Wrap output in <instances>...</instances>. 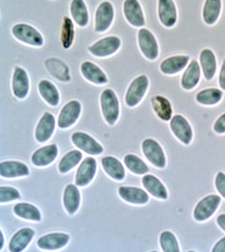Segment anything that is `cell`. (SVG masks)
Listing matches in <instances>:
<instances>
[{"label": "cell", "mask_w": 225, "mask_h": 252, "mask_svg": "<svg viewBox=\"0 0 225 252\" xmlns=\"http://www.w3.org/2000/svg\"><path fill=\"white\" fill-rule=\"evenodd\" d=\"M11 33L16 40L26 45L35 47L43 46L44 38L42 34L35 27L28 24H15L12 27Z\"/></svg>", "instance_id": "1"}, {"label": "cell", "mask_w": 225, "mask_h": 252, "mask_svg": "<svg viewBox=\"0 0 225 252\" xmlns=\"http://www.w3.org/2000/svg\"><path fill=\"white\" fill-rule=\"evenodd\" d=\"M101 106L105 120L109 125H114L119 117V101L112 89H105L101 95Z\"/></svg>", "instance_id": "2"}, {"label": "cell", "mask_w": 225, "mask_h": 252, "mask_svg": "<svg viewBox=\"0 0 225 252\" xmlns=\"http://www.w3.org/2000/svg\"><path fill=\"white\" fill-rule=\"evenodd\" d=\"M121 40L116 35H109L101 38L88 47L90 54L96 58H107L118 52Z\"/></svg>", "instance_id": "3"}, {"label": "cell", "mask_w": 225, "mask_h": 252, "mask_svg": "<svg viewBox=\"0 0 225 252\" xmlns=\"http://www.w3.org/2000/svg\"><path fill=\"white\" fill-rule=\"evenodd\" d=\"M115 17V10L110 1L105 0L99 4L95 14V31L103 33L110 29Z\"/></svg>", "instance_id": "4"}, {"label": "cell", "mask_w": 225, "mask_h": 252, "mask_svg": "<svg viewBox=\"0 0 225 252\" xmlns=\"http://www.w3.org/2000/svg\"><path fill=\"white\" fill-rule=\"evenodd\" d=\"M138 44L143 55L148 60L153 61L159 57V44L150 30L141 28L138 33Z\"/></svg>", "instance_id": "5"}, {"label": "cell", "mask_w": 225, "mask_h": 252, "mask_svg": "<svg viewBox=\"0 0 225 252\" xmlns=\"http://www.w3.org/2000/svg\"><path fill=\"white\" fill-rule=\"evenodd\" d=\"M149 84L150 82L146 75H140L133 79L125 96V101L127 106L134 107L140 103L147 92Z\"/></svg>", "instance_id": "6"}, {"label": "cell", "mask_w": 225, "mask_h": 252, "mask_svg": "<svg viewBox=\"0 0 225 252\" xmlns=\"http://www.w3.org/2000/svg\"><path fill=\"white\" fill-rule=\"evenodd\" d=\"M123 15L131 26L140 28L145 26V17L139 0H124Z\"/></svg>", "instance_id": "7"}, {"label": "cell", "mask_w": 225, "mask_h": 252, "mask_svg": "<svg viewBox=\"0 0 225 252\" xmlns=\"http://www.w3.org/2000/svg\"><path fill=\"white\" fill-rule=\"evenodd\" d=\"M142 150L145 158L150 160L153 166L159 168H164L166 163L165 153L162 150L161 146L157 141L153 139H146L143 141Z\"/></svg>", "instance_id": "8"}, {"label": "cell", "mask_w": 225, "mask_h": 252, "mask_svg": "<svg viewBox=\"0 0 225 252\" xmlns=\"http://www.w3.org/2000/svg\"><path fill=\"white\" fill-rule=\"evenodd\" d=\"M221 202L218 195H209L197 204L194 209V218L197 221H204L210 218L216 211Z\"/></svg>", "instance_id": "9"}, {"label": "cell", "mask_w": 225, "mask_h": 252, "mask_svg": "<svg viewBox=\"0 0 225 252\" xmlns=\"http://www.w3.org/2000/svg\"><path fill=\"white\" fill-rule=\"evenodd\" d=\"M80 112L81 104L78 101L72 100L66 103L58 116V127L61 129L70 128L77 121Z\"/></svg>", "instance_id": "10"}, {"label": "cell", "mask_w": 225, "mask_h": 252, "mask_svg": "<svg viewBox=\"0 0 225 252\" xmlns=\"http://www.w3.org/2000/svg\"><path fill=\"white\" fill-rule=\"evenodd\" d=\"M71 139L75 146L88 154L100 155L103 152V147L86 133L75 132L73 134Z\"/></svg>", "instance_id": "11"}, {"label": "cell", "mask_w": 225, "mask_h": 252, "mask_svg": "<svg viewBox=\"0 0 225 252\" xmlns=\"http://www.w3.org/2000/svg\"><path fill=\"white\" fill-rule=\"evenodd\" d=\"M30 82L28 74L25 69L15 66L12 77V91L15 97L22 99L29 93Z\"/></svg>", "instance_id": "12"}, {"label": "cell", "mask_w": 225, "mask_h": 252, "mask_svg": "<svg viewBox=\"0 0 225 252\" xmlns=\"http://www.w3.org/2000/svg\"><path fill=\"white\" fill-rule=\"evenodd\" d=\"M158 17L166 28H171L177 21V9L173 0H158Z\"/></svg>", "instance_id": "13"}, {"label": "cell", "mask_w": 225, "mask_h": 252, "mask_svg": "<svg viewBox=\"0 0 225 252\" xmlns=\"http://www.w3.org/2000/svg\"><path fill=\"white\" fill-rule=\"evenodd\" d=\"M97 168L96 160L93 158H86L78 167L75 176V184L77 186H86L95 177Z\"/></svg>", "instance_id": "14"}, {"label": "cell", "mask_w": 225, "mask_h": 252, "mask_svg": "<svg viewBox=\"0 0 225 252\" xmlns=\"http://www.w3.org/2000/svg\"><path fill=\"white\" fill-rule=\"evenodd\" d=\"M170 128L174 135L182 141L188 145L192 139V130L188 121L182 115H175L170 121Z\"/></svg>", "instance_id": "15"}, {"label": "cell", "mask_w": 225, "mask_h": 252, "mask_svg": "<svg viewBox=\"0 0 225 252\" xmlns=\"http://www.w3.org/2000/svg\"><path fill=\"white\" fill-rule=\"evenodd\" d=\"M55 118L48 112H46L40 118L36 129V139L38 142L48 141L55 129Z\"/></svg>", "instance_id": "16"}, {"label": "cell", "mask_w": 225, "mask_h": 252, "mask_svg": "<svg viewBox=\"0 0 225 252\" xmlns=\"http://www.w3.org/2000/svg\"><path fill=\"white\" fill-rule=\"evenodd\" d=\"M70 241V235L64 233H52L39 238L38 246L39 248L47 251L58 250L65 247Z\"/></svg>", "instance_id": "17"}, {"label": "cell", "mask_w": 225, "mask_h": 252, "mask_svg": "<svg viewBox=\"0 0 225 252\" xmlns=\"http://www.w3.org/2000/svg\"><path fill=\"white\" fill-rule=\"evenodd\" d=\"M80 71L84 78L90 83L102 85L108 82L105 72L96 64L90 61H85L81 64Z\"/></svg>", "instance_id": "18"}, {"label": "cell", "mask_w": 225, "mask_h": 252, "mask_svg": "<svg viewBox=\"0 0 225 252\" xmlns=\"http://www.w3.org/2000/svg\"><path fill=\"white\" fill-rule=\"evenodd\" d=\"M29 168L26 164L16 161L9 160L3 161L0 164V175L6 178H19L29 175Z\"/></svg>", "instance_id": "19"}, {"label": "cell", "mask_w": 225, "mask_h": 252, "mask_svg": "<svg viewBox=\"0 0 225 252\" xmlns=\"http://www.w3.org/2000/svg\"><path fill=\"white\" fill-rule=\"evenodd\" d=\"M189 62V57L185 55H177L166 58L160 63L159 69L164 74L173 75L185 68Z\"/></svg>", "instance_id": "20"}, {"label": "cell", "mask_w": 225, "mask_h": 252, "mask_svg": "<svg viewBox=\"0 0 225 252\" xmlns=\"http://www.w3.org/2000/svg\"><path fill=\"white\" fill-rule=\"evenodd\" d=\"M58 146L55 144L41 147L32 157V162L37 166H45L52 163L58 156Z\"/></svg>", "instance_id": "21"}, {"label": "cell", "mask_w": 225, "mask_h": 252, "mask_svg": "<svg viewBox=\"0 0 225 252\" xmlns=\"http://www.w3.org/2000/svg\"><path fill=\"white\" fill-rule=\"evenodd\" d=\"M70 10L71 17L77 26L82 28L88 26L90 15L84 0H72Z\"/></svg>", "instance_id": "22"}, {"label": "cell", "mask_w": 225, "mask_h": 252, "mask_svg": "<svg viewBox=\"0 0 225 252\" xmlns=\"http://www.w3.org/2000/svg\"><path fill=\"white\" fill-rule=\"evenodd\" d=\"M118 193L122 199L133 204H145L149 201V195L145 190L133 187H120Z\"/></svg>", "instance_id": "23"}, {"label": "cell", "mask_w": 225, "mask_h": 252, "mask_svg": "<svg viewBox=\"0 0 225 252\" xmlns=\"http://www.w3.org/2000/svg\"><path fill=\"white\" fill-rule=\"evenodd\" d=\"M34 230L30 228H23L15 233L9 242V249L11 252H22L29 245L34 236Z\"/></svg>", "instance_id": "24"}, {"label": "cell", "mask_w": 225, "mask_h": 252, "mask_svg": "<svg viewBox=\"0 0 225 252\" xmlns=\"http://www.w3.org/2000/svg\"><path fill=\"white\" fill-rule=\"evenodd\" d=\"M200 77H201V68H200L199 63L196 60H192L188 66L184 74L182 75V88L187 90L194 89L199 83Z\"/></svg>", "instance_id": "25"}, {"label": "cell", "mask_w": 225, "mask_h": 252, "mask_svg": "<svg viewBox=\"0 0 225 252\" xmlns=\"http://www.w3.org/2000/svg\"><path fill=\"white\" fill-rule=\"evenodd\" d=\"M200 64L207 80H211L216 73L217 61L214 52L210 49L202 50L200 54Z\"/></svg>", "instance_id": "26"}, {"label": "cell", "mask_w": 225, "mask_h": 252, "mask_svg": "<svg viewBox=\"0 0 225 252\" xmlns=\"http://www.w3.org/2000/svg\"><path fill=\"white\" fill-rule=\"evenodd\" d=\"M142 183L145 189H147L148 192L153 195V197L160 199H166L168 198L166 189L159 178L153 175H145L142 179Z\"/></svg>", "instance_id": "27"}, {"label": "cell", "mask_w": 225, "mask_h": 252, "mask_svg": "<svg viewBox=\"0 0 225 252\" xmlns=\"http://www.w3.org/2000/svg\"><path fill=\"white\" fill-rule=\"evenodd\" d=\"M64 204L67 212L74 215L80 204V193L77 187L70 184L65 188L64 192Z\"/></svg>", "instance_id": "28"}, {"label": "cell", "mask_w": 225, "mask_h": 252, "mask_svg": "<svg viewBox=\"0 0 225 252\" xmlns=\"http://www.w3.org/2000/svg\"><path fill=\"white\" fill-rule=\"evenodd\" d=\"M222 9L221 0H206L202 9V19L207 25L212 26L220 18Z\"/></svg>", "instance_id": "29"}, {"label": "cell", "mask_w": 225, "mask_h": 252, "mask_svg": "<svg viewBox=\"0 0 225 252\" xmlns=\"http://www.w3.org/2000/svg\"><path fill=\"white\" fill-rule=\"evenodd\" d=\"M101 164L105 172L113 179L121 181L125 178L124 167L118 159L113 157H106L102 158Z\"/></svg>", "instance_id": "30"}, {"label": "cell", "mask_w": 225, "mask_h": 252, "mask_svg": "<svg viewBox=\"0 0 225 252\" xmlns=\"http://www.w3.org/2000/svg\"><path fill=\"white\" fill-rule=\"evenodd\" d=\"M38 90L40 96L43 97L46 103H49L52 106L58 105L60 100V96L53 83L48 80H41L38 84Z\"/></svg>", "instance_id": "31"}, {"label": "cell", "mask_w": 225, "mask_h": 252, "mask_svg": "<svg viewBox=\"0 0 225 252\" xmlns=\"http://www.w3.org/2000/svg\"><path fill=\"white\" fill-rule=\"evenodd\" d=\"M75 37V29L74 20L70 17L65 16L63 20L61 27L60 40L61 45L65 50L70 49L73 46Z\"/></svg>", "instance_id": "32"}, {"label": "cell", "mask_w": 225, "mask_h": 252, "mask_svg": "<svg viewBox=\"0 0 225 252\" xmlns=\"http://www.w3.org/2000/svg\"><path fill=\"white\" fill-rule=\"evenodd\" d=\"M151 103H152L153 110L159 118L163 121H170L172 115V109H171L170 101L168 100L167 98L158 95L152 97Z\"/></svg>", "instance_id": "33"}, {"label": "cell", "mask_w": 225, "mask_h": 252, "mask_svg": "<svg viewBox=\"0 0 225 252\" xmlns=\"http://www.w3.org/2000/svg\"><path fill=\"white\" fill-rule=\"evenodd\" d=\"M14 212L17 216L25 220L32 221H40L41 220V215L39 209L31 204L20 203L15 204V206L14 207Z\"/></svg>", "instance_id": "34"}, {"label": "cell", "mask_w": 225, "mask_h": 252, "mask_svg": "<svg viewBox=\"0 0 225 252\" xmlns=\"http://www.w3.org/2000/svg\"><path fill=\"white\" fill-rule=\"evenodd\" d=\"M82 159V153L79 151L74 150L68 152L64 158L61 159L58 164V170L61 173H66L77 166Z\"/></svg>", "instance_id": "35"}, {"label": "cell", "mask_w": 225, "mask_h": 252, "mask_svg": "<svg viewBox=\"0 0 225 252\" xmlns=\"http://www.w3.org/2000/svg\"><path fill=\"white\" fill-rule=\"evenodd\" d=\"M222 96V91L220 89H204L196 94V101L204 105H214L221 100Z\"/></svg>", "instance_id": "36"}, {"label": "cell", "mask_w": 225, "mask_h": 252, "mask_svg": "<svg viewBox=\"0 0 225 252\" xmlns=\"http://www.w3.org/2000/svg\"><path fill=\"white\" fill-rule=\"evenodd\" d=\"M124 163L127 168L135 174H145L150 170L144 160L133 154H128L125 157Z\"/></svg>", "instance_id": "37"}, {"label": "cell", "mask_w": 225, "mask_h": 252, "mask_svg": "<svg viewBox=\"0 0 225 252\" xmlns=\"http://www.w3.org/2000/svg\"><path fill=\"white\" fill-rule=\"evenodd\" d=\"M159 242L165 252H179V246L176 236L170 231H164L160 235Z\"/></svg>", "instance_id": "38"}, {"label": "cell", "mask_w": 225, "mask_h": 252, "mask_svg": "<svg viewBox=\"0 0 225 252\" xmlns=\"http://www.w3.org/2000/svg\"><path fill=\"white\" fill-rule=\"evenodd\" d=\"M20 198V194L17 189L11 187H1L0 188V202L7 203Z\"/></svg>", "instance_id": "39"}, {"label": "cell", "mask_w": 225, "mask_h": 252, "mask_svg": "<svg viewBox=\"0 0 225 252\" xmlns=\"http://www.w3.org/2000/svg\"><path fill=\"white\" fill-rule=\"evenodd\" d=\"M215 185L217 190L220 192V194L225 198V174L223 172H219L215 179Z\"/></svg>", "instance_id": "40"}, {"label": "cell", "mask_w": 225, "mask_h": 252, "mask_svg": "<svg viewBox=\"0 0 225 252\" xmlns=\"http://www.w3.org/2000/svg\"><path fill=\"white\" fill-rule=\"evenodd\" d=\"M214 130L219 134L225 133V114L220 116V119L214 124Z\"/></svg>", "instance_id": "41"}, {"label": "cell", "mask_w": 225, "mask_h": 252, "mask_svg": "<svg viewBox=\"0 0 225 252\" xmlns=\"http://www.w3.org/2000/svg\"><path fill=\"white\" fill-rule=\"evenodd\" d=\"M220 85L224 90H225V60L223 62L221 70L220 73Z\"/></svg>", "instance_id": "42"}, {"label": "cell", "mask_w": 225, "mask_h": 252, "mask_svg": "<svg viewBox=\"0 0 225 252\" xmlns=\"http://www.w3.org/2000/svg\"><path fill=\"white\" fill-rule=\"evenodd\" d=\"M214 252H225V237L221 239L213 249Z\"/></svg>", "instance_id": "43"}, {"label": "cell", "mask_w": 225, "mask_h": 252, "mask_svg": "<svg viewBox=\"0 0 225 252\" xmlns=\"http://www.w3.org/2000/svg\"><path fill=\"white\" fill-rule=\"evenodd\" d=\"M217 222L219 223V225L225 231V215H220L218 217Z\"/></svg>", "instance_id": "44"}]
</instances>
